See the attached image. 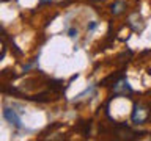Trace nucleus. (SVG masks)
<instances>
[{"instance_id": "423d86ee", "label": "nucleus", "mask_w": 151, "mask_h": 141, "mask_svg": "<svg viewBox=\"0 0 151 141\" xmlns=\"http://www.w3.org/2000/svg\"><path fill=\"white\" fill-rule=\"evenodd\" d=\"M76 35H77V30H74V28H73V30H69V36L71 38H74Z\"/></svg>"}, {"instance_id": "39448f33", "label": "nucleus", "mask_w": 151, "mask_h": 141, "mask_svg": "<svg viewBox=\"0 0 151 141\" xmlns=\"http://www.w3.org/2000/svg\"><path fill=\"white\" fill-rule=\"evenodd\" d=\"M63 82H61V80H52V82L49 83V88L52 89V91H61V89H63V85H61Z\"/></svg>"}, {"instance_id": "20e7f679", "label": "nucleus", "mask_w": 151, "mask_h": 141, "mask_svg": "<svg viewBox=\"0 0 151 141\" xmlns=\"http://www.w3.org/2000/svg\"><path fill=\"white\" fill-rule=\"evenodd\" d=\"M124 9H126V3H124V2H113V3L110 5V13L113 14V16L121 14Z\"/></svg>"}, {"instance_id": "0eeeda50", "label": "nucleus", "mask_w": 151, "mask_h": 141, "mask_svg": "<svg viewBox=\"0 0 151 141\" xmlns=\"http://www.w3.org/2000/svg\"><path fill=\"white\" fill-rule=\"evenodd\" d=\"M93 28H96V22H91L88 25V30H93Z\"/></svg>"}, {"instance_id": "f257e3e1", "label": "nucleus", "mask_w": 151, "mask_h": 141, "mask_svg": "<svg viewBox=\"0 0 151 141\" xmlns=\"http://www.w3.org/2000/svg\"><path fill=\"white\" fill-rule=\"evenodd\" d=\"M3 118H5V119H6L11 125H14V127H21V118L16 115V111H14L13 108L5 107V108H3Z\"/></svg>"}, {"instance_id": "7ed1b4c3", "label": "nucleus", "mask_w": 151, "mask_h": 141, "mask_svg": "<svg viewBox=\"0 0 151 141\" xmlns=\"http://www.w3.org/2000/svg\"><path fill=\"white\" fill-rule=\"evenodd\" d=\"M146 118H148V111H143V110H142V107L134 105V111H132V121H134L135 124H142V122L146 121Z\"/></svg>"}, {"instance_id": "f03ea898", "label": "nucleus", "mask_w": 151, "mask_h": 141, "mask_svg": "<svg viewBox=\"0 0 151 141\" xmlns=\"http://www.w3.org/2000/svg\"><path fill=\"white\" fill-rule=\"evenodd\" d=\"M113 88H115V93H116V94H123V96H126V93H127V94L132 93V88L129 86V83H127L126 78H121L120 82H115Z\"/></svg>"}]
</instances>
